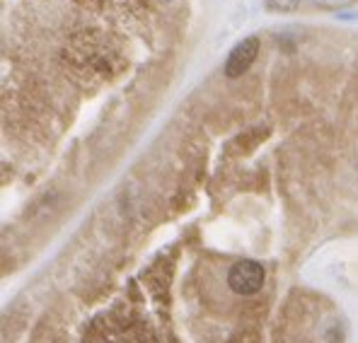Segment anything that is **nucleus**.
Masks as SVG:
<instances>
[{"mask_svg":"<svg viewBox=\"0 0 358 343\" xmlns=\"http://www.w3.org/2000/svg\"><path fill=\"white\" fill-rule=\"evenodd\" d=\"M300 5V0H266L268 10H276V13H293Z\"/></svg>","mask_w":358,"mask_h":343,"instance_id":"nucleus-3","label":"nucleus"},{"mask_svg":"<svg viewBox=\"0 0 358 343\" xmlns=\"http://www.w3.org/2000/svg\"><path fill=\"white\" fill-rule=\"evenodd\" d=\"M165 3H172V0H165Z\"/></svg>","mask_w":358,"mask_h":343,"instance_id":"nucleus-5","label":"nucleus"},{"mask_svg":"<svg viewBox=\"0 0 358 343\" xmlns=\"http://www.w3.org/2000/svg\"><path fill=\"white\" fill-rule=\"evenodd\" d=\"M317 8H324V10H339V8H349L354 5L356 0H313Z\"/></svg>","mask_w":358,"mask_h":343,"instance_id":"nucleus-4","label":"nucleus"},{"mask_svg":"<svg viewBox=\"0 0 358 343\" xmlns=\"http://www.w3.org/2000/svg\"><path fill=\"white\" fill-rule=\"evenodd\" d=\"M264 266L252 258H245V261H238L228 273V286L233 293L238 295H255L259 293L262 286H264Z\"/></svg>","mask_w":358,"mask_h":343,"instance_id":"nucleus-1","label":"nucleus"},{"mask_svg":"<svg viewBox=\"0 0 358 343\" xmlns=\"http://www.w3.org/2000/svg\"><path fill=\"white\" fill-rule=\"evenodd\" d=\"M259 54V39L257 36H247L242 39L233 51H230L228 61H225V75L228 78H240L242 73L250 71V66L257 61Z\"/></svg>","mask_w":358,"mask_h":343,"instance_id":"nucleus-2","label":"nucleus"}]
</instances>
